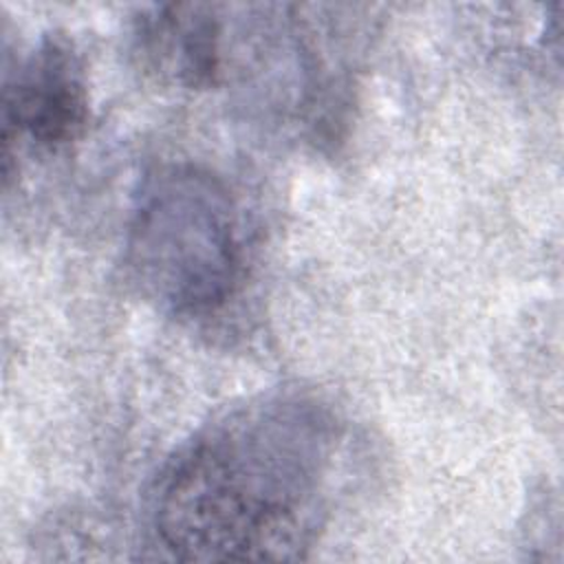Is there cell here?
Listing matches in <instances>:
<instances>
[{"label":"cell","mask_w":564,"mask_h":564,"mask_svg":"<svg viewBox=\"0 0 564 564\" xmlns=\"http://www.w3.org/2000/svg\"><path fill=\"white\" fill-rule=\"evenodd\" d=\"M88 117L84 66L62 37H46L4 79L2 123L7 145L26 137L40 148H64L84 134Z\"/></svg>","instance_id":"3"},{"label":"cell","mask_w":564,"mask_h":564,"mask_svg":"<svg viewBox=\"0 0 564 564\" xmlns=\"http://www.w3.org/2000/svg\"><path fill=\"white\" fill-rule=\"evenodd\" d=\"M126 264L139 291L165 311L223 306L242 273L238 212L225 183L192 163L148 174L128 220Z\"/></svg>","instance_id":"2"},{"label":"cell","mask_w":564,"mask_h":564,"mask_svg":"<svg viewBox=\"0 0 564 564\" xmlns=\"http://www.w3.org/2000/svg\"><path fill=\"white\" fill-rule=\"evenodd\" d=\"M339 432L315 399L240 405L183 443L150 491V527L174 560L300 557L324 522Z\"/></svg>","instance_id":"1"},{"label":"cell","mask_w":564,"mask_h":564,"mask_svg":"<svg viewBox=\"0 0 564 564\" xmlns=\"http://www.w3.org/2000/svg\"><path fill=\"white\" fill-rule=\"evenodd\" d=\"M209 4L159 7L143 20L145 53L187 88H207L223 70V22Z\"/></svg>","instance_id":"4"}]
</instances>
